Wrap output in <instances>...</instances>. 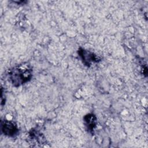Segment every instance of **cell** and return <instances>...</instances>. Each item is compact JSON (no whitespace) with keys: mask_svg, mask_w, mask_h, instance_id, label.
Here are the masks:
<instances>
[{"mask_svg":"<svg viewBox=\"0 0 148 148\" xmlns=\"http://www.w3.org/2000/svg\"><path fill=\"white\" fill-rule=\"evenodd\" d=\"M77 53L83 64L88 67L90 66L92 63L98 62L101 61V58L94 53L84 49L79 48Z\"/></svg>","mask_w":148,"mask_h":148,"instance_id":"7a4b0ae2","label":"cell"},{"mask_svg":"<svg viewBox=\"0 0 148 148\" xmlns=\"http://www.w3.org/2000/svg\"><path fill=\"white\" fill-rule=\"evenodd\" d=\"M1 131L6 136L14 137L18 132V128L15 122L4 120H1Z\"/></svg>","mask_w":148,"mask_h":148,"instance_id":"3957f363","label":"cell"},{"mask_svg":"<svg viewBox=\"0 0 148 148\" xmlns=\"http://www.w3.org/2000/svg\"><path fill=\"white\" fill-rule=\"evenodd\" d=\"M33 69L28 62H22L9 69L8 75L11 84L18 87L29 82L32 77Z\"/></svg>","mask_w":148,"mask_h":148,"instance_id":"6da1fadb","label":"cell"},{"mask_svg":"<svg viewBox=\"0 0 148 148\" xmlns=\"http://www.w3.org/2000/svg\"><path fill=\"white\" fill-rule=\"evenodd\" d=\"M83 121L86 130L90 134H93L97 124V117L93 113H88L83 117Z\"/></svg>","mask_w":148,"mask_h":148,"instance_id":"277c9868","label":"cell"}]
</instances>
